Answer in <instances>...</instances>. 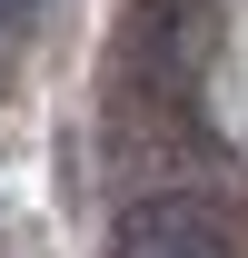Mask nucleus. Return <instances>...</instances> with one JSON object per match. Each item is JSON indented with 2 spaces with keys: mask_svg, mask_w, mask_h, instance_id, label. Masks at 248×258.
I'll list each match as a JSON object with an SVG mask.
<instances>
[{
  "mask_svg": "<svg viewBox=\"0 0 248 258\" xmlns=\"http://www.w3.org/2000/svg\"><path fill=\"white\" fill-rule=\"evenodd\" d=\"M109 258H238V238H228V219H218L209 199H129L119 228H109Z\"/></svg>",
  "mask_w": 248,
  "mask_h": 258,
  "instance_id": "obj_1",
  "label": "nucleus"
},
{
  "mask_svg": "<svg viewBox=\"0 0 248 258\" xmlns=\"http://www.w3.org/2000/svg\"><path fill=\"white\" fill-rule=\"evenodd\" d=\"M20 10H40V0H0V30H10V20H20Z\"/></svg>",
  "mask_w": 248,
  "mask_h": 258,
  "instance_id": "obj_2",
  "label": "nucleus"
}]
</instances>
